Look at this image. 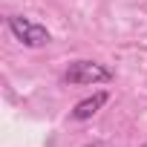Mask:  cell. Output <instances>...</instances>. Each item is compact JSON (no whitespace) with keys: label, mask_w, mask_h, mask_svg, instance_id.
I'll return each instance as SVG.
<instances>
[{"label":"cell","mask_w":147,"mask_h":147,"mask_svg":"<svg viewBox=\"0 0 147 147\" xmlns=\"http://www.w3.org/2000/svg\"><path fill=\"white\" fill-rule=\"evenodd\" d=\"M6 26H9V32H12L26 49H40V46H46V43L52 40V35H49V29H46L43 23L29 20V18H23V15H9V18H6Z\"/></svg>","instance_id":"2"},{"label":"cell","mask_w":147,"mask_h":147,"mask_svg":"<svg viewBox=\"0 0 147 147\" xmlns=\"http://www.w3.org/2000/svg\"><path fill=\"white\" fill-rule=\"evenodd\" d=\"M110 101V92L107 90H101V92H92L90 98H84V101H78L75 107H72V113H69V118L72 121H87V118H92L104 104Z\"/></svg>","instance_id":"3"},{"label":"cell","mask_w":147,"mask_h":147,"mask_svg":"<svg viewBox=\"0 0 147 147\" xmlns=\"http://www.w3.org/2000/svg\"><path fill=\"white\" fill-rule=\"evenodd\" d=\"M63 81L72 87H95V84H113L115 72L98 61H72L63 72Z\"/></svg>","instance_id":"1"},{"label":"cell","mask_w":147,"mask_h":147,"mask_svg":"<svg viewBox=\"0 0 147 147\" xmlns=\"http://www.w3.org/2000/svg\"><path fill=\"white\" fill-rule=\"evenodd\" d=\"M141 147H147V144H141Z\"/></svg>","instance_id":"4"}]
</instances>
